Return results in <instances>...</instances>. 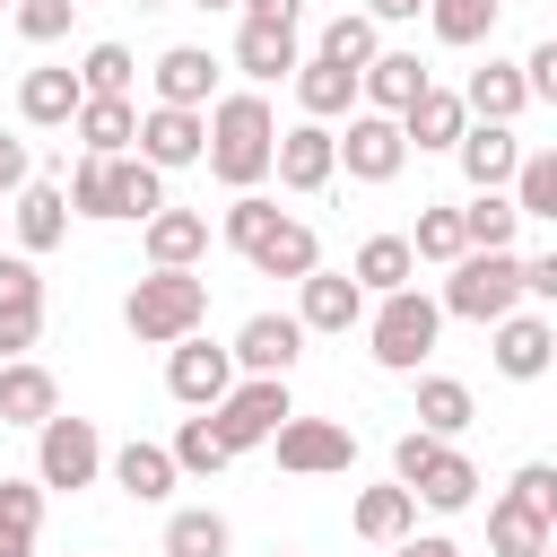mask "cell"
<instances>
[{"mask_svg":"<svg viewBox=\"0 0 557 557\" xmlns=\"http://www.w3.org/2000/svg\"><path fill=\"white\" fill-rule=\"evenodd\" d=\"M209 139H200V165L226 183V191H261L270 183V148H278V113L261 87H226L209 113Z\"/></svg>","mask_w":557,"mask_h":557,"instance_id":"6da1fadb","label":"cell"},{"mask_svg":"<svg viewBox=\"0 0 557 557\" xmlns=\"http://www.w3.org/2000/svg\"><path fill=\"white\" fill-rule=\"evenodd\" d=\"M209 322V278L200 270H148L131 296H122V331L139 339V348H174V339H191Z\"/></svg>","mask_w":557,"mask_h":557,"instance_id":"7a4b0ae2","label":"cell"},{"mask_svg":"<svg viewBox=\"0 0 557 557\" xmlns=\"http://www.w3.org/2000/svg\"><path fill=\"white\" fill-rule=\"evenodd\" d=\"M392 479H400V487H409L426 513H470V505H479V461H470L461 444L418 435V426L392 444Z\"/></svg>","mask_w":557,"mask_h":557,"instance_id":"3957f363","label":"cell"},{"mask_svg":"<svg viewBox=\"0 0 557 557\" xmlns=\"http://www.w3.org/2000/svg\"><path fill=\"white\" fill-rule=\"evenodd\" d=\"M435 331H444V313H435V296L426 287H392V296H374L366 305V357L383 366V374H418L426 357H435Z\"/></svg>","mask_w":557,"mask_h":557,"instance_id":"277c9868","label":"cell"},{"mask_svg":"<svg viewBox=\"0 0 557 557\" xmlns=\"http://www.w3.org/2000/svg\"><path fill=\"white\" fill-rule=\"evenodd\" d=\"M522 305V252H461L453 270H444V296H435V313H453V322H505Z\"/></svg>","mask_w":557,"mask_h":557,"instance_id":"5b68a950","label":"cell"},{"mask_svg":"<svg viewBox=\"0 0 557 557\" xmlns=\"http://www.w3.org/2000/svg\"><path fill=\"white\" fill-rule=\"evenodd\" d=\"M104 479V435H96V418H44L35 426V487L44 496H78V487H96Z\"/></svg>","mask_w":557,"mask_h":557,"instance_id":"8992f818","label":"cell"},{"mask_svg":"<svg viewBox=\"0 0 557 557\" xmlns=\"http://www.w3.org/2000/svg\"><path fill=\"white\" fill-rule=\"evenodd\" d=\"M209 426H218V444L226 453H252V444H270L287 418H296V400H287V383L278 374H235V392L218 400V409H200Z\"/></svg>","mask_w":557,"mask_h":557,"instance_id":"52a82bcc","label":"cell"},{"mask_svg":"<svg viewBox=\"0 0 557 557\" xmlns=\"http://www.w3.org/2000/svg\"><path fill=\"white\" fill-rule=\"evenodd\" d=\"M331 148H339V174L348 183H392L409 165V139H400L392 113H348V131H331Z\"/></svg>","mask_w":557,"mask_h":557,"instance_id":"ba28073f","label":"cell"},{"mask_svg":"<svg viewBox=\"0 0 557 557\" xmlns=\"http://www.w3.org/2000/svg\"><path fill=\"white\" fill-rule=\"evenodd\" d=\"M0 209H9V235H17L9 252H26V261H44V252H52L61 235H70V191H61L52 174H35V183H17V191H9Z\"/></svg>","mask_w":557,"mask_h":557,"instance_id":"9c48e42d","label":"cell"},{"mask_svg":"<svg viewBox=\"0 0 557 557\" xmlns=\"http://www.w3.org/2000/svg\"><path fill=\"white\" fill-rule=\"evenodd\" d=\"M487 331H496V348H487V357H496V374H505V383H540V374L557 366V322H548L540 305H513V313H505V322H487Z\"/></svg>","mask_w":557,"mask_h":557,"instance_id":"30bf717a","label":"cell"},{"mask_svg":"<svg viewBox=\"0 0 557 557\" xmlns=\"http://www.w3.org/2000/svg\"><path fill=\"white\" fill-rule=\"evenodd\" d=\"M165 392H174L183 409H218V400L235 392V357H226L218 339H200V331H191V339H174V348H165Z\"/></svg>","mask_w":557,"mask_h":557,"instance_id":"8fae6325","label":"cell"},{"mask_svg":"<svg viewBox=\"0 0 557 557\" xmlns=\"http://www.w3.org/2000/svg\"><path fill=\"white\" fill-rule=\"evenodd\" d=\"M270 453H278V470H296V479H331V470L357 461V435H348L339 418H287V426L270 435Z\"/></svg>","mask_w":557,"mask_h":557,"instance_id":"7c38bea8","label":"cell"},{"mask_svg":"<svg viewBox=\"0 0 557 557\" xmlns=\"http://www.w3.org/2000/svg\"><path fill=\"white\" fill-rule=\"evenodd\" d=\"M200 139H209V122H200V113H183V104H148V113H139L131 157H139V165H157V174H183V165H200Z\"/></svg>","mask_w":557,"mask_h":557,"instance_id":"4fadbf2b","label":"cell"},{"mask_svg":"<svg viewBox=\"0 0 557 557\" xmlns=\"http://www.w3.org/2000/svg\"><path fill=\"white\" fill-rule=\"evenodd\" d=\"M366 322V287L348 270H313L296 278V331H322V339H348Z\"/></svg>","mask_w":557,"mask_h":557,"instance_id":"5bb4252c","label":"cell"},{"mask_svg":"<svg viewBox=\"0 0 557 557\" xmlns=\"http://www.w3.org/2000/svg\"><path fill=\"white\" fill-rule=\"evenodd\" d=\"M426 87H435V70H426L418 52H374V61L357 70V113H392V122H400Z\"/></svg>","mask_w":557,"mask_h":557,"instance_id":"9a60e30c","label":"cell"},{"mask_svg":"<svg viewBox=\"0 0 557 557\" xmlns=\"http://www.w3.org/2000/svg\"><path fill=\"white\" fill-rule=\"evenodd\" d=\"M270 174L278 191H322L339 174V148H331V122H287L278 148H270Z\"/></svg>","mask_w":557,"mask_h":557,"instance_id":"2e32d148","label":"cell"},{"mask_svg":"<svg viewBox=\"0 0 557 557\" xmlns=\"http://www.w3.org/2000/svg\"><path fill=\"white\" fill-rule=\"evenodd\" d=\"M226 357H235V374H296V357H305V331H296V313H252L235 339H226Z\"/></svg>","mask_w":557,"mask_h":557,"instance_id":"e0dca14e","label":"cell"},{"mask_svg":"<svg viewBox=\"0 0 557 557\" xmlns=\"http://www.w3.org/2000/svg\"><path fill=\"white\" fill-rule=\"evenodd\" d=\"M453 157H461V183H470V191H505L513 165H522V131H513V122H470V131L453 139Z\"/></svg>","mask_w":557,"mask_h":557,"instance_id":"ac0fdd59","label":"cell"},{"mask_svg":"<svg viewBox=\"0 0 557 557\" xmlns=\"http://www.w3.org/2000/svg\"><path fill=\"white\" fill-rule=\"evenodd\" d=\"M244 261H252L261 278H313V270H322V235H313L305 218H287V209H278V218L244 244Z\"/></svg>","mask_w":557,"mask_h":557,"instance_id":"d6986e66","label":"cell"},{"mask_svg":"<svg viewBox=\"0 0 557 557\" xmlns=\"http://www.w3.org/2000/svg\"><path fill=\"white\" fill-rule=\"evenodd\" d=\"M104 479H113V487H122L131 505H165L183 470H174V453H165V444L131 435V444H113V453H104Z\"/></svg>","mask_w":557,"mask_h":557,"instance_id":"ffe728a7","label":"cell"},{"mask_svg":"<svg viewBox=\"0 0 557 557\" xmlns=\"http://www.w3.org/2000/svg\"><path fill=\"white\" fill-rule=\"evenodd\" d=\"M148 78H157V104H183V113H209L218 104V61L200 44H165Z\"/></svg>","mask_w":557,"mask_h":557,"instance_id":"44dd1931","label":"cell"},{"mask_svg":"<svg viewBox=\"0 0 557 557\" xmlns=\"http://www.w3.org/2000/svg\"><path fill=\"white\" fill-rule=\"evenodd\" d=\"M139 244H148V270H200V252H209V218L165 200L157 218H139Z\"/></svg>","mask_w":557,"mask_h":557,"instance_id":"7402d4cb","label":"cell"},{"mask_svg":"<svg viewBox=\"0 0 557 557\" xmlns=\"http://www.w3.org/2000/svg\"><path fill=\"white\" fill-rule=\"evenodd\" d=\"M78 104H87V96H78V70H70V61L17 78V122H26V131H70Z\"/></svg>","mask_w":557,"mask_h":557,"instance_id":"603a6c76","label":"cell"},{"mask_svg":"<svg viewBox=\"0 0 557 557\" xmlns=\"http://www.w3.org/2000/svg\"><path fill=\"white\" fill-rule=\"evenodd\" d=\"M70 131H78V157H131L139 104H131V96H87V104L70 113Z\"/></svg>","mask_w":557,"mask_h":557,"instance_id":"cb8c5ba5","label":"cell"},{"mask_svg":"<svg viewBox=\"0 0 557 557\" xmlns=\"http://www.w3.org/2000/svg\"><path fill=\"white\" fill-rule=\"evenodd\" d=\"M61 409V383H52V366H35V357H9L0 366V426H44Z\"/></svg>","mask_w":557,"mask_h":557,"instance_id":"d4e9b609","label":"cell"},{"mask_svg":"<svg viewBox=\"0 0 557 557\" xmlns=\"http://www.w3.org/2000/svg\"><path fill=\"white\" fill-rule=\"evenodd\" d=\"M296 61H305V52H296V26H252V17L235 26V70H244L252 87L296 78Z\"/></svg>","mask_w":557,"mask_h":557,"instance_id":"484cf974","label":"cell"},{"mask_svg":"<svg viewBox=\"0 0 557 557\" xmlns=\"http://www.w3.org/2000/svg\"><path fill=\"white\" fill-rule=\"evenodd\" d=\"M453 96H461V113H470V122H522V113H531V96H522V70H513V61H479V70H470V87H453Z\"/></svg>","mask_w":557,"mask_h":557,"instance_id":"4316f807","label":"cell"},{"mask_svg":"<svg viewBox=\"0 0 557 557\" xmlns=\"http://www.w3.org/2000/svg\"><path fill=\"white\" fill-rule=\"evenodd\" d=\"M348 522H357L366 548H400V540L418 531V496H409L400 479H392V487H366V496L348 505Z\"/></svg>","mask_w":557,"mask_h":557,"instance_id":"83f0119b","label":"cell"},{"mask_svg":"<svg viewBox=\"0 0 557 557\" xmlns=\"http://www.w3.org/2000/svg\"><path fill=\"white\" fill-rule=\"evenodd\" d=\"M296 104H305V122H339V113H357V70L305 52V61H296Z\"/></svg>","mask_w":557,"mask_h":557,"instance_id":"f1b7e54d","label":"cell"},{"mask_svg":"<svg viewBox=\"0 0 557 557\" xmlns=\"http://www.w3.org/2000/svg\"><path fill=\"white\" fill-rule=\"evenodd\" d=\"M61 174H70V183H61V191H70V218H104V226L131 218V209H122V157H78V165H61Z\"/></svg>","mask_w":557,"mask_h":557,"instance_id":"f546056e","label":"cell"},{"mask_svg":"<svg viewBox=\"0 0 557 557\" xmlns=\"http://www.w3.org/2000/svg\"><path fill=\"white\" fill-rule=\"evenodd\" d=\"M461 131H470V113H461V96H453V87H426V96L400 113V139H409V148H435V157H453V139H461Z\"/></svg>","mask_w":557,"mask_h":557,"instance_id":"4dcf8cb0","label":"cell"},{"mask_svg":"<svg viewBox=\"0 0 557 557\" xmlns=\"http://www.w3.org/2000/svg\"><path fill=\"white\" fill-rule=\"evenodd\" d=\"M505 200H513V218H522V226H557V148H522V165H513Z\"/></svg>","mask_w":557,"mask_h":557,"instance_id":"1f68e13d","label":"cell"},{"mask_svg":"<svg viewBox=\"0 0 557 557\" xmlns=\"http://www.w3.org/2000/svg\"><path fill=\"white\" fill-rule=\"evenodd\" d=\"M470 418H479V400H470V383H461V374H418V435L453 444Z\"/></svg>","mask_w":557,"mask_h":557,"instance_id":"d6a6232c","label":"cell"},{"mask_svg":"<svg viewBox=\"0 0 557 557\" xmlns=\"http://www.w3.org/2000/svg\"><path fill=\"white\" fill-rule=\"evenodd\" d=\"M348 278L366 287V305H374V296H392V287H409V278H418L409 235H366V244H357V261H348Z\"/></svg>","mask_w":557,"mask_h":557,"instance_id":"836d02e7","label":"cell"},{"mask_svg":"<svg viewBox=\"0 0 557 557\" xmlns=\"http://www.w3.org/2000/svg\"><path fill=\"white\" fill-rule=\"evenodd\" d=\"M548 540H557V522H540L531 505H513V496L487 505V548L496 557H548Z\"/></svg>","mask_w":557,"mask_h":557,"instance_id":"e575fe53","label":"cell"},{"mask_svg":"<svg viewBox=\"0 0 557 557\" xmlns=\"http://www.w3.org/2000/svg\"><path fill=\"white\" fill-rule=\"evenodd\" d=\"M226 548H235V531H226L218 505H174L165 513V557H226Z\"/></svg>","mask_w":557,"mask_h":557,"instance_id":"d590c367","label":"cell"},{"mask_svg":"<svg viewBox=\"0 0 557 557\" xmlns=\"http://www.w3.org/2000/svg\"><path fill=\"white\" fill-rule=\"evenodd\" d=\"M496 17H505V0H426V26H435V44H453V52L487 44V35H496Z\"/></svg>","mask_w":557,"mask_h":557,"instance_id":"8d00e7d4","label":"cell"},{"mask_svg":"<svg viewBox=\"0 0 557 557\" xmlns=\"http://www.w3.org/2000/svg\"><path fill=\"white\" fill-rule=\"evenodd\" d=\"M513 235H522L513 200H505V191H470V209H461V244H470V252H513Z\"/></svg>","mask_w":557,"mask_h":557,"instance_id":"74e56055","label":"cell"},{"mask_svg":"<svg viewBox=\"0 0 557 557\" xmlns=\"http://www.w3.org/2000/svg\"><path fill=\"white\" fill-rule=\"evenodd\" d=\"M322 61H339V70H366L374 52H383V26L366 17V9H339L331 26H322V44H313Z\"/></svg>","mask_w":557,"mask_h":557,"instance_id":"f35d334b","label":"cell"},{"mask_svg":"<svg viewBox=\"0 0 557 557\" xmlns=\"http://www.w3.org/2000/svg\"><path fill=\"white\" fill-rule=\"evenodd\" d=\"M470 244H461V209H418V226H409V261H435V270H453Z\"/></svg>","mask_w":557,"mask_h":557,"instance_id":"ab89813d","label":"cell"},{"mask_svg":"<svg viewBox=\"0 0 557 557\" xmlns=\"http://www.w3.org/2000/svg\"><path fill=\"white\" fill-rule=\"evenodd\" d=\"M165 453H174V470H183V479H218V470H226V461H235V453H226V444H218V426H209V418H183V426H174V444H165Z\"/></svg>","mask_w":557,"mask_h":557,"instance_id":"60d3db41","label":"cell"},{"mask_svg":"<svg viewBox=\"0 0 557 557\" xmlns=\"http://www.w3.org/2000/svg\"><path fill=\"white\" fill-rule=\"evenodd\" d=\"M131 78H139L131 44H87V61H78V96H131Z\"/></svg>","mask_w":557,"mask_h":557,"instance_id":"b9f144b4","label":"cell"},{"mask_svg":"<svg viewBox=\"0 0 557 557\" xmlns=\"http://www.w3.org/2000/svg\"><path fill=\"white\" fill-rule=\"evenodd\" d=\"M270 218H278V200H270V191H235V200H226V218H218V235H226V244L244 252V244H252V235H261Z\"/></svg>","mask_w":557,"mask_h":557,"instance_id":"7bdbcfd3","label":"cell"},{"mask_svg":"<svg viewBox=\"0 0 557 557\" xmlns=\"http://www.w3.org/2000/svg\"><path fill=\"white\" fill-rule=\"evenodd\" d=\"M9 17H17V35H26V44H61V35H70V17H78V0H17Z\"/></svg>","mask_w":557,"mask_h":557,"instance_id":"ee69618b","label":"cell"},{"mask_svg":"<svg viewBox=\"0 0 557 557\" xmlns=\"http://www.w3.org/2000/svg\"><path fill=\"white\" fill-rule=\"evenodd\" d=\"M505 496H513V505H531V513H540V522H557V470H548V461H522V470H513V487H505Z\"/></svg>","mask_w":557,"mask_h":557,"instance_id":"f6af8a7d","label":"cell"},{"mask_svg":"<svg viewBox=\"0 0 557 557\" xmlns=\"http://www.w3.org/2000/svg\"><path fill=\"white\" fill-rule=\"evenodd\" d=\"M0 522L35 540V531H44V487H35V479H0Z\"/></svg>","mask_w":557,"mask_h":557,"instance_id":"bcb514c9","label":"cell"},{"mask_svg":"<svg viewBox=\"0 0 557 557\" xmlns=\"http://www.w3.org/2000/svg\"><path fill=\"white\" fill-rule=\"evenodd\" d=\"M17 305H44V270L26 252H0V313H17Z\"/></svg>","mask_w":557,"mask_h":557,"instance_id":"7dc6e473","label":"cell"},{"mask_svg":"<svg viewBox=\"0 0 557 557\" xmlns=\"http://www.w3.org/2000/svg\"><path fill=\"white\" fill-rule=\"evenodd\" d=\"M35 339H44V305H17V313H0V366H9V357H26Z\"/></svg>","mask_w":557,"mask_h":557,"instance_id":"c3c4849f","label":"cell"},{"mask_svg":"<svg viewBox=\"0 0 557 557\" xmlns=\"http://www.w3.org/2000/svg\"><path fill=\"white\" fill-rule=\"evenodd\" d=\"M513 70H522V96H531V104L557 96V44H531V61H513Z\"/></svg>","mask_w":557,"mask_h":557,"instance_id":"681fc988","label":"cell"},{"mask_svg":"<svg viewBox=\"0 0 557 557\" xmlns=\"http://www.w3.org/2000/svg\"><path fill=\"white\" fill-rule=\"evenodd\" d=\"M522 305H557V252H522Z\"/></svg>","mask_w":557,"mask_h":557,"instance_id":"f907efd6","label":"cell"},{"mask_svg":"<svg viewBox=\"0 0 557 557\" xmlns=\"http://www.w3.org/2000/svg\"><path fill=\"white\" fill-rule=\"evenodd\" d=\"M17 183H35V157H26V139H17V131H0V200H9Z\"/></svg>","mask_w":557,"mask_h":557,"instance_id":"816d5d0a","label":"cell"},{"mask_svg":"<svg viewBox=\"0 0 557 557\" xmlns=\"http://www.w3.org/2000/svg\"><path fill=\"white\" fill-rule=\"evenodd\" d=\"M235 9H244L252 26H296V17H305V0H235Z\"/></svg>","mask_w":557,"mask_h":557,"instance_id":"f5cc1de1","label":"cell"},{"mask_svg":"<svg viewBox=\"0 0 557 557\" xmlns=\"http://www.w3.org/2000/svg\"><path fill=\"white\" fill-rule=\"evenodd\" d=\"M418 9H426V0H366V17H374V26H409Z\"/></svg>","mask_w":557,"mask_h":557,"instance_id":"db71d44e","label":"cell"},{"mask_svg":"<svg viewBox=\"0 0 557 557\" xmlns=\"http://www.w3.org/2000/svg\"><path fill=\"white\" fill-rule=\"evenodd\" d=\"M392 557H461V548H453V540H444V531H426V540H418V531H409V540H400V548H392Z\"/></svg>","mask_w":557,"mask_h":557,"instance_id":"11a10c76","label":"cell"},{"mask_svg":"<svg viewBox=\"0 0 557 557\" xmlns=\"http://www.w3.org/2000/svg\"><path fill=\"white\" fill-rule=\"evenodd\" d=\"M0 557H35V540H26V531H9V522H0Z\"/></svg>","mask_w":557,"mask_h":557,"instance_id":"9f6ffc18","label":"cell"},{"mask_svg":"<svg viewBox=\"0 0 557 557\" xmlns=\"http://www.w3.org/2000/svg\"><path fill=\"white\" fill-rule=\"evenodd\" d=\"M191 9H235V0H191Z\"/></svg>","mask_w":557,"mask_h":557,"instance_id":"6f0895ef","label":"cell"},{"mask_svg":"<svg viewBox=\"0 0 557 557\" xmlns=\"http://www.w3.org/2000/svg\"><path fill=\"white\" fill-rule=\"evenodd\" d=\"M139 9H165V0H139Z\"/></svg>","mask_w":557,"mask_h":557,"instance_id":"680465c9","label":"cell"},{"mask_svg":"<svg viewBox=\"0 0 557 557\" xmlns=\"http://www.w3.org/2000/svg\"><path fill=\"white\" fill-rule=\"evenodd\" d=\"M0 9H17V0H0Z\"/></svg>","mask_w":557,"mask_h":557,"instance_id":"91938a15","label":"cell"},{"mask_svg":"<svg viewBox=\"0 0 557 557\" xmlns=\"http://www.w3.org/2000/svg\"><path fill=\"white\" fill-rule=\"evenodd\" d=\"M0 226H9V209H0Z\"/></svg>","mask_w":557,"mask_h":557,"instance_id":"94428289","label":"cell"},{"mask_svg":"<svg viewBox=\"0 0 557 557\" xmlns=\"http://www.w3.org/2000/svg\"><path fill=\"white\" fill-rule=\"evenodd\" d=\"M270 557H278V548H270Z\"/></svg>","mask_w":557,"mask_h":557,"instance_id":"6125c7cd","label":"cell"}]
</instances>
